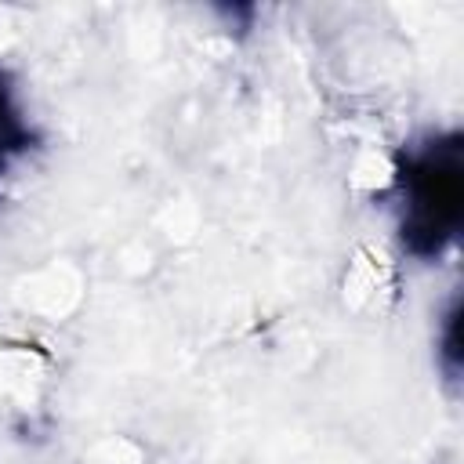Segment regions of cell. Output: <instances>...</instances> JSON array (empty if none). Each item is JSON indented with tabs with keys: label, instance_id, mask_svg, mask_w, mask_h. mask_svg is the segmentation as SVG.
<instances>
[{
	"label": "cell",
	"instance_id": "6da1fadb",
	"mask_svg": "<svg viewBox=\"0 0 464 464\" xmlns=\"http://www.w3.org/2000/svg\"><path fill=\"white\" fill-rule=\"evenodd\" d=\"M402 243L431 257L460 225V138H439L406 156L402 174Z\"/></svg>",
	"mask_w": 464,
	"mask_h": 464
}]
</instances>
